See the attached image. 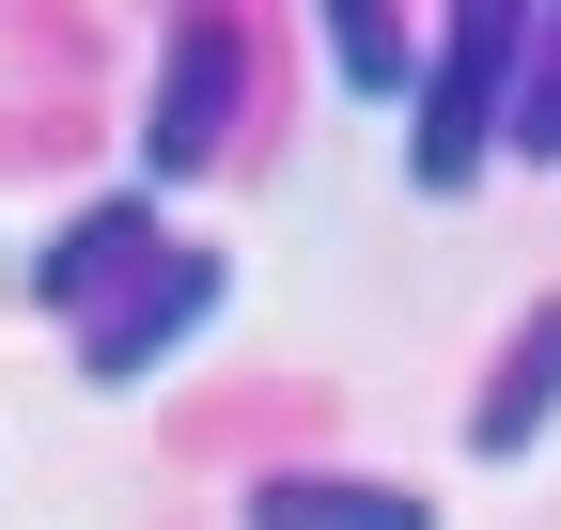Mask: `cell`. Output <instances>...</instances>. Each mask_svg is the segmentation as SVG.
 <instances>
[{
  "label": "cell",
  "mask_w": 561,
  "mask_h": 530,
  "mask_svg": "<svg viewBox=\"0 0 561 530\" xmlns=\"http://www.w3.org/2000/svg\"><path fill=\"white\" fill-rule=\"evenodd\" d=\"M219 297H234V265L172 234V250H157V265H140V281L79 327V390H157V375L203 344V327H219Z\"/></svg>",
  "instance_id": "cell-2"
},
{
  "label": "cell",
  "mask_w": 561,
  "mask_h": 530,
  "mask_svg": "<svg viewBox=\"0 0 561 530\" xmlns=\"http://www.w3.org/2000/svg\"><path fill=\"white\" fill-rule=\"evenodd\" d=\"M328 62H343V94H421V47L390 16H328Z\"/></svg>",
  "instance_id": "cell-7"
},
{
  "label": "cell",
  "mask_w": 561,
  "mask_h": 530,
  "mask_svg": "<svg viewBox=\"0 0 561 530\" xmlns=\"http://www.w3.org/2000/svg\"><path fill=\"white\" fill-rule=\"evenodd\" d=\"M515 157H561V32L546 47H515V125H500Z\"/></svg>",
  "instance_id": "cell-8"
},
{
  "label": "cell",
  "mask_w": 561,
  "mask_h": 530,
  "mask_svg": "<svg viewBox=\"0 0 561 530\" xmlns=\"http://www.w3.org/2000/svg\"><path fill=\"white\" fill-rule=\"evenodd\" d=\"M515 47H530V16H515V0H483V16H453L437 47H421V125H405V172L421 187H437V204H453V187H483V157H500V125H515Z\"/></svg>",
  "instance_id": "cell-1"
},
{
  "label": "cell",
  "mask_w": 561,
  "mask_h": 530,
  "mask_svg": "<svg viewBox=\"0 0 561 530\" xmlns=\"http://www.w3.org/2000/svg\"><path fill=\"white\" fill-rule=\"evenodd\" d=\"M546 437H561V297L515 312V344H500V375H483V406H468L483 469H515V452H546Z\"/></svg>",
  "instance_id": "cell-5"
},
{
  "label": "cell",
  "mask_w": 561,
  "mask_h": 530,
  "mask_svg": "<svg viewBox=\"0 0 561 530\" xmlns=\"http://www.w3.org/2000/svg\"><path fill=\"white\" fill-rule=\"evenodd\" d=\"M234 94H250V47H234L219 16H187V32L157 47V94H140V187H187L203 157H219Z\"/></svg>",
  "instance_id": "cell-3"
},
{
  "label": "cell",
  "mask_w": 561,
  "mask_h": 530,
  "mask_svg": "<svg viewBox=\"0 0 561 530\" xmlns=\"http://www.w3.org/2000/svg\"><path fill=\"white\" fill-rule=\"evenodd\" d=\"M172 234H157V187H110V204H79L47 250H32V312H62V327H94L140 265H157Z\"/></svg>",
  "instance_id": "cell-4"
},
{
  "label": "cell",
  "mask_w": 561,
  "mask_h": 530,
  "mask_svg": "<svg viewBox=\"0 0 561 530\" xmlns=\"http://www.w3.org/2000/svg\"><path fill=\"white\" fill-rule=\"evenodd\" d=\"M250 530H437V499L375 484V469H265L250 484Z\"/></svg>",
  "instance_id": "cell-6"
}]
</instances>
